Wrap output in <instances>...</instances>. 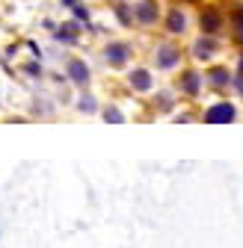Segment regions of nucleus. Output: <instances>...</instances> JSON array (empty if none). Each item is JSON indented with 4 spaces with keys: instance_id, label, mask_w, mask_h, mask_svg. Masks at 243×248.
<instances>
[{
    "instance_id": "nucleus-1",
    "label": "nucleus",
    "mask_w": 243,
    "mask_h": 248,
    "mask_svg": "<svg viewBox=\"0 0 243 248\" xmlns=\"http://www.w3.org/2000/svg\"><path fill=\"white\" fill-rule=\"evenodd\" d=\"M226 12L217 6V3H205L199 9V30H202V36H220L223 30H226Z\"/></svg>"
},
{
    "instance_id": "nucleus-2",
    "label": "nucleus",
    "mask_w": 243,
    "mask_h": 248,
    "mask_svg": "<svg viewBox=\"0 0 243 248\" xmlns=\"http://www.w3.org/2000/svg\"><path fill=\"white\" fill-rule=\"evenodd\" d=\"M175 89L181 92L184 98H199L202 89H205V74L199 68H184L175 77Z\"/></svg>"
},
{
    "instance_id": "nucleus-3",
    "label": "nucleus",
    "mask_w": 243,
    "mask_h": 248,
    "mask_svg": "<svg viewBox=\"0 0 243 248\" xmlns=\"http://www.w3.org/2000/svg\"><path fill=\"white\" fill-rule=\"evenodd\" d=\"M157 21H163V9L157 0H134V24L155 27Z\"/></svg>"
},
{
    "instance_id": "nucleus-4",
    "label": "nucleus",
    "mask_w": 243,
    "mask_h": 248,
    "mask_svg": "<svg viewBox=\"0 0 243 248\" xmlns=\"http://www.w3.org/2000/svg\"><path fill=\"white\" fill-rule=\"evenodd\" d=\"M205 86L214 92H228L234 89V71H228V65H210L205 68Z\"/></svg>"
},
{
    "instance_id": "nucleus-5",
    "label": "nucleus",
    "mask_w": 243,
    "mask_h": 248,
    "mask_svg": "<svg viewBox=\"0 0 243 248\" xmlns=\"http://www.w3.org/2000/svg\"><path fill=\"white\" fill-rule=\"evenodd\" d=\"M234 118H237V107L231 101H217V104H210L202 112V121L205 124H231Z\"/></svg>"
},
{
    "instance_id": "nucleus-6",
    "label": "nucleus",
    "mask_w": 243,
    "mask_h": 248,
    "mask_svg": "<svg viewBox=\"0 0 243 248\" xmlns=\"http://www.w3.org/2000/svg\"><path fill=\"white\" fill-rule=\"evenodd\" d=\"M181 56H184V53H181V47L175 42H163V45L155 47V65L160 71H172V68L181 65Z\"/></svg>"
},
{
    "instance_id": "nucleus-7",
    "label": "nucleus",
    "mask_w": 243,
    "mask_h": 248,
    "mask_svg": "<svg viewBox=\"0 0 243 248\" xmlns=\"http://www.w3.org/2000/svg\"><path fill=\"white\" fill-rule=\"evenodd\" d=\"M131 56H134V47L128 42H110L104 47V59H107L110 68H125L131 62Z\"/></svg>"
},
{
    "instance_id": "nucleus-8",
    "label": "nucleus",
    "mask_w": 243,
    "mask_h": 248,
    "mask_svg": "<svg viewBox=\"0 0 243 248\" xmlns=\"http://www.w3.org/2000/svg\"><path fill=\"white\" fill-rule=\"evenodd\" d=\"M190 53H193L196 62H214L217 53H220V42H217L214 36H199V39L193 42Z\"/></svg>"
},
{
    "instance_id": "nucleus-9",
    "label": "nucleus",
    "mask_w": 243,
    "mask_h": 248,
    "mask_svg": "<svg viewBox=\"0 0 243 248\" xmlns=\"http://www.w3.org/2000/svg\"><path fill=\"white\" fill-rule=\"evenodd\" d=\"M163 27H166L169 36H184L187 27H190V18H187L184 6H172V9L163 15Z\"/></svg>"
},
{
    "instance_id": "nucleus-10",
    "label": "nucleus",
    "mask_w": 243,
    "mask_h": 248,
    "mask_svg": "<svg viewBox=\"0 0 243 248\" xmlns=\"http://www.w3.org/2000/svg\"><path fill=\"white\" fill-rule=\"evenodd\" d=\"M66 74H69V80H71L74 86H80V89H86L89 80H92V74H89V65H86L83 59H69Z\"/></svg>"
},
{
    "instance_id": "nucleus-11",
    "label": "nucleus",
    "mask_w": 243,
    "mask_h": 248,
    "mask_svg": "<svg viewBox=\"0 0 243 248\" xmlns=\"http://www.w3.org/2000/svg\"><path fill=\"white\" fill-rule=\"evenodd\" d=\"M128 86L134 92H151L155 89V77H151L148 68H131L128 71Z\"/></svg>"
},
{
    "instance_id": "nucleus-12",
    "label": "nucleus",
    "mask_w": 243,
    "mask_h": 248,
    "mask_svg": "<svg viewBox=\"0 0 243 248\" xmlns=\"http://www.w3.org/2000/svg\"><path fill=\"white\" fill-rule=\"evenodd\" d=\"M53 36H56V42H63V45H77V42H80V21H66V24H59Z\"/></svg>"
},
{
    "instance_id": "nucleus-13",
    "label": "nucleus",
    "mask_w": 243,
    "mask_h": 248,
    "mask_svg": "<svg viewBox=\"0 0 243 248\" xmlns=\"http://www.w3.org/2000/svg\"><path fill=\"white\" fill-rule=\"evenodd\" d=\"M228 27H231V42L243 47V3L228 12Z\"/></svg>"
},
{
    "instance_id": "nucleus-14",
    "label": "nucleus",
    "mask_w": 243,
    "mask_h": 248,
    "mask_svg": "<svg viewBox=\"0 0 243 248\" xmlns=\"http://www.w3.org/2000/svg\"><path fill=\"white\" fill-rule=\"evenodd\" d=\"M113 12H116V21L122 27H134V3H116Z\"/></svg>"
},
{
    "instance_id": "nucleus-15",
    "label": "nucleus",
    "mask_w": 243,
    "mask_h": 248,
    "mask_svg": "<svg viewBox=\"0 0 243 248\" xmlns=\"http://www.w3.org/2000/svg\"><path fill=\"white\" fill-rule=\"evenodd\" d=\"M77 109L92 115V112H98V104H95V98H92V95H80V98H77Z\"/></svg>"
},
{
    "instance_id": "nucleus-16",
    "label": "nucleus",
    "mask_w": 243,
    "mask_h": 248,
    "mask_svg": "<svg viewBox=\"0 0 243 248\" xmlns=\"http://www.w3.org/2000/svg\"><path fill=\"white\" fill-rule=\"evenodd\" d=\"M234 92L240 95V101H243V53L237 56V71H234Z\"/></svg>"
},
{
    "instance_id": "nucleus-17",
    "label": "nucleus",
    "mask_w": 243,
    "mask_h": 248,
    "mask_svg": "<svg viewBox=\"0 0 243 248\" xmlns=\"http://www.w3.org/2000/svg\"><path fill=\"white\" fill-rule=\"evenodd\" d=\"M101 115H104V121H107V124H122V121H125V115L119 112V107H107Z\"/></svg>"
},
{
    "instance_id": "nucleus-18",
    "label": "nucleus",
    "mask_w": 243,
    "mask_h": 248,
    "mask_svg": "<svg viewBox=\"0 0 243 248\" xmlns=\"http://www.w3.org/2000/svg\"><path fill=\"white\" fill-rule=\"evenodd\" d=\"M181 6H190V3H202V0H178Z\"/></svg>"
},
{
    "instance_id": "nucleus-19",
    "label": "nucleus",
    "mask_w": 243,
    "mask_h": 248,
    "mask_svg": "<svg viewBox=\"0 0 243 248\" xmlns=\"http://www.w3.org/2000/svg\"><path fill=\"white\" fill-rule=\"evenodd\" d=\"M116 3H128V0H116Z\"/></svg>"
}]
</instances>
